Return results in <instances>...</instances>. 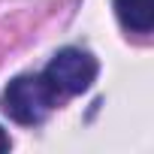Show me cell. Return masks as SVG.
I'll return each instance as SVG.
<instances>
[{
	"label": "cell",
	"instance_id": "1",
	"mask_svg": "<svg viewBox=\"0 0 154 154\" xmlns=\"http://www.w3.org/2000/svg\"><path fill=\"white\" fill-rule=\"evenodd\" d=\"M3 112L24 127L42 124L57 106V91L45 82V75H18L3 91Z\"/></svg>",
	"mask_w": 154,
	"mask_h": 154
},
{
	"label": "cell",
	"instance_id": "2",
	"mask_svg": "<svg viewBox=\"0 0 154 154\" xmlns=\"http://www.w3.org/2000/svg\"><path fill=\"white\" fill-rule=\"evenodd\" d=\"M42 75L57 94H82L97 79V60L82 48H60Z\"/></svg>",
	"mask_w": 154,
	"mask_h": 154
},
{
	"label": "cell",
	"instance_id": "3",
	"mask_svg": "<svg viewBox=\"0 0 154 154\" xmlns=\"http://www.w3.org/2000/svg\"><path fill=\"white\" fill-rule=\"evenodd\" d=\"M115 12L133 33H148L154 27V0H115Z\"/></svg>",
	"mask_w": 154,
	"mask_h": 154
},
{
	"label": "cell",
	"instance_id": "4",
	"mask_svg": "<svg viewBox=\"0 0 154 154\" xmlns=\"http://www.w3.org/2000/svg\"><path fill=\"white\" fill-rule=\"evenodd\" d=\"M0 151H9V136H6L3 127H0Z\"/></svg>",
	"mask_w": 154,
	"mask_h": 154
}]
</instances>
